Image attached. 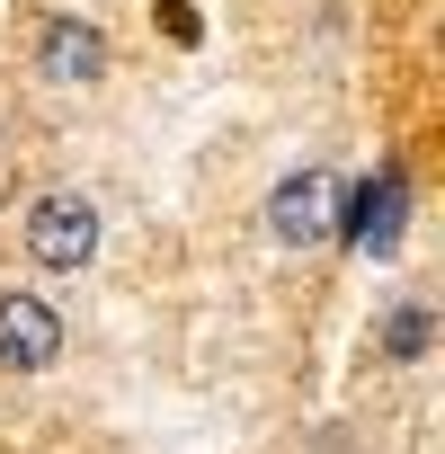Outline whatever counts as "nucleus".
Returning <instances> with one entry per match:
<instances>
[{
  "mask_svg": "<svg viewBox=\"0 0 445 454\" xmlns=\"http://www.w3.org/2000/svg\"><path fill=\"white\" fill-rule=\"evenodd\" d=\"M27 259L54 268V277H72V268L98 259V205H90L81 187H54V196L27 205Z\"/></svg>",
  "mask_w": 445,
  "mask_h": 454,
  "instance_id": "nucleus-1",
  "label": "nucleus"
},
{
  "mask_svg": "<svg viewBox=\"0 0 445 454\" xmlns=\"http://www.w3.org/2000/svg\"><path fill=\"white\" fill-rule=\"evenodd\" d=\"M330 223H339V178L330 169H285L277 196H268V232L285 250H312V241H330Z\"/></svg>",
  "mask_w": 445,
  "mask_h": 454,
  "instance_id": "nucleus-2",
  "label": "nucleus"
},
{
  "mask_svg": "<svg viewBox=\"0 0 445 454\" xmlns=\"http://www.w3.org/2000/svg\"><path fill=\"white\" fill-rule=\"evenodd\" d=\"M63 356V312L45 294H0V365L10 374H45Z\"/></svg>",
  "mask_w": 445,
  "mask_h": 454,
  "instance_id": "nucleus-3",
  "label": "nucleus"
},
{
  "mask_svg": "<svg viewBox=\"0 0 445 454\" xmlns=\"http://www.w3.org/2000/svg\"><path fill=\"white\" fill-rule=\"evenodd\" d=\"M401 232H410V178H401V169H374V178L356 187L347 241H356L365 259H392V250H401Z\"/></svg>",
  "mask_w": 445,
  "mask_h": 454,
  "instance_id": "nucleus-4",
  "label": "nucleus"
},
{
  "mask_svg": "<svg viewBox=\"0 0 445 454\" xmlns=\"http://www.w3.org/2000/svg\"><path fill=\"white\" fill-rule=\"evenodd\" d=\"M36 63H45V81H63V90H90V81L107 72V36H98L90 19H45V45H36Z\"/></svg>",
  "mask_w": 445,
  "mask_h": 454,
  "instance_id": "nucleus-5",
  "label": "nucleus"
},
{
  "mask_svg": "<svg viewBox=\"0 0 445 454\" xmlns=\"http://www.w3.org/2000/svg\"><path fill=\"white\" fill-rule=\"evenodd\" d=\"M427 348V303H401L392 312V356H418Z\"/></svg>",
  "mask_w": 445,
  "mask_h": 454,
  "instance_id": "nucleus-6",
  "label": "nucleus"
}]
</instances>
